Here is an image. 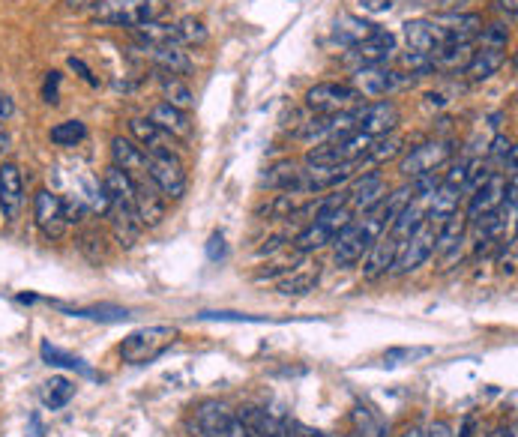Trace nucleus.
<instances>
[{
	"label": "nucleus",
	"instance_id": "20e7f679",
	"mask_svg": "<svg viewBox=\"0 0 518 437\" xmlns=\"http://www.w3.org/2000/svg\"><path fill=\"white\" fill-rule=\"evenodd\" d=\"M174 339H177V330L174 327H165V324L141 327V330L129 333L120 342V360L129 363V366L153 363V360H159L174 345Z\"/></svg>",
	"mask_w": 518,
	"mask_h": 437
},
{
	"label": "nucleus",
	"instance_id": "b1692460",
	"mask_svg": "<svg viewBox=\"0 0 518 437\" xmlns=\"http://www.w3.org/2000/svg\"><path fill=\"white\" fill-rule=\"evenodd\" d=\"M405 42H408V51H417V54H426V57H432L444 45V39H441L432 18L405 21Z\"/></svg>",
	"mask_w": 518,
	"mask_h": 437
},
{
	"label": "nucleus",
	"instance_id": "2f4dec72",
	"mask_svg": "<svg viewBox=\"0 0 518 437\" xmlns=\"http://www.w3.org/2000/svg\"><path fill=\"white\" fill-rule=\"evenodd\" d=\"M72 396H75V384H72L69 378H63V375H57V378H51V381L42 384V405H45L48 411L66 408Z\"/></svg>",
	"mask_w": 518,
	"mask_h": 437
},
{
	"label": "nucleus",
	"instance_id": "f257e3e1",
	"mask_svg": "<svg viewBox=\"0 0 518 437\" xmlns=\"http://www.w3.org/2000/svg\"><path fill=\"white\" fill-rule=\"evenodd\" d=\"M102 189L108 195V216L114 222V234L120 246H132L141 234V219L135 213V198H132V183L120 168H108L102 177Z\"/></svg>",
	"mask_w": 518,
	"mask_h": 437
},
{
	"label": "nucleus",
	"instance_id": "79ce46f5",
	"mask_svg": "<svg viewBox=\"0 0 518 437\" xmlns=\"http://www.w3.org/2000/svg\"><path fill=\"white\" fill-rule=\"evenodd\" d=\"M516 237H510V243H507V249H504V258H501V270L504 273H516Z\"/></svg>",
	"mask_w": 518,
	"mask_h": 437
},
{
	"label": "nucleus",
	"instance_id": "f03ea898",
	"mask_svg": "<svg viewBox=\"0 0 518 437\" xmlns=\"http://www.w3.org/2000/svg\"><path fill=\"white\" fill-rule=\"evenodd\" d=\"M387 231V222H384V213L381 207H375L372 213H363L360 219H351L333 240V258L342 270L348 267H357L366 252L372 249V243Z\"/></svg>",
	"mask_w": 518,
	"mask_h": 437
},
{
	"label": "nucleus",
	"instance_id": "c756f323",
	"mask_svg": "<svg viewBox=\"0 0 518 437\" xmlns=\"http://www.w3.org/2000/svg\"><path fill=\"white\" fill-rule=\"evenodd\" d=\"M147 51H150L153 63H156L162 72H168V75L183 78V75L192 72V60H189V54H186L180 45H159V48H147Z\"/></svg>",
	"mask_w": 518,
	"mask_h": 437
},
{
	"label": "nucleus",
	"instance_id": "09e8293b",
	"mask_svg": "<svg viewBox=\"0 0 518 437\" xmlns=\"http://www.w3.org/2000/svg\"><path fill=\"white\" fill-rule=\"evenodd\" d=\"M288 437H327V435H321V432H315V429H309V426H303V423H288Z\"/></svg>",
	"mask_w": 518,
	"mask_h": 437
},
{
	"label": "nucleus",
	"instance_id": "4be33fe9",
	"mask_svg": "<svg viewBox=\"0 0 518 437\" xmlns=\"http://www.w3.org/2000/svg\"><path fill=\"white\" fill-rule=\"evenodd\" d=\"M150 120H153L168 138H174V141H189L192 132H195V123H192L189 111L174 108V105H168V102H159V105L150 111Z\"/></svg>",
	"mask_w": 518,
	"mask_h": 437
},
{
	"label": "nucleus",
	"instance_id": "dca6fc26",
	"mask_svg": "<svg viewBox=\"0 0 518 437\" xmlns=\"http://www.w3.org/2000/svg\"><path fill=\"white\" fill-rule=\"evenodd\" d=\"M24 207V177L15 162L0 165V216L3 222H15Z\"/></svg>",
	"mask_w": 518,
	"mask_h": 437
},
{
	"label": "nucleus",
	"instance_id": "6e6552de",
	"mask_svg": "<svg viewBox=\"0 0 518 437\" xmlns=\"http://www.w3.org/2000/svg\"><path fill=\"white\" fill-rule=\"evenodd\" d=\"M147 159H150V180L162 192V198L180 201L186 195V168H183L177 150H171V153H147Z\"/></svg>",
	"mask_w": 518,
	"mask_h": 437
},
{
	"label": "nucleus",
	"instance_id": "864d4df0",
	"mask_svg": "<svg viewBox=\"0 0 518 437\" xmlns=\"http://www.w3.org/2000/svg\"><path fill=\"white\" fill-rule=\"evenodd\" d=\"M192 437H204V435H201V432H192Z\"/></svg>",
	"mask_w": 518,
	"mask_h": 437
},
{
	"label": "nucleus",
	"instance_id": "4c0bfd02",
	"mask_svg": "<svg viewBox=\"0 0 518 437\" xmlns=\"http://www.w3.org/2000/svg\"><path fill=\"white\" fill-rule=\"evenodd\" d=\"M177 36H180V45H204L207 42V27H204L201 18L186 15L183 21H177Z\"/></svg>",
	"mask_w": 518,
	"mask_h": 437
},
{
	"label": "nucleus",
	"instance_id": "c85d7f7f",
	"mask_svg": "<svg viewBox=\"0 0 518 437\" xmlns=\"http://www.w3.org/2000/svg\"><path fill=\"white\" fill-rule=\"evenodd\" d=\"M318 282H321L318 264H315V267H312V264H303V267H294V270L279 282V294H282V297H306V294H312V291L318 288Z\"/></svg>",
	"mask_w": 518,
	"mask_h": 437
},
{
	"label": "nucleus",
	"instance_id": "f704fd0d",
	"mask_svg": "<svg viewBox=\"0 0 518 437\" xmlns=\"http://www.w3.org/2000/svg\"><path fill=\"white\" fill-rule=\"evenodd\" d=\"M48 138L57 147H75V144H81L87 138V126L81 120H63V123L51 126Z\"/></svg>",
	"mask_w": 518,
	"mask_h": 437
},
{
	"label": "nucleus",
	"instance_id": "473e14b6",
	"mask_svg": "<svg viewBox=\"0 0 518 437\" xmlns=\"http://www.w3.org/2000/svg\"><path fill=\"white\" fill-rule=\"evenodd\" d=\"M297 174H300V165H297V162H276V165H270V168L264 171L261 186L276 189V192H291Z\"/></svg>",
	"mask_w": 518,
	"mask_h": 437
},
{
	"label": "nucleus",
	"instance_id": "9d476101",
	"mask_svg": "<svg viewBox=\"0 0 518 437\" xmlns=\"http://www.w3.org/2000/svg\"><path fill=\"white\" fill-rule=\"evenodd\" d=\"M195 423H198V432L204 437H249L246 435L243 420H240L228 405H222V402H216V399L198 405Z\"/></svg>",
	"mask_w": 518,
	"mask_h": 437
},
{
	"label": "nucleus",
	"instance_id": "603ef678",
	"mask_svg": "<svg viewBox=\"0 0 518 437\" xmlns=\"http://www.w3.org/2000/svg\"><path fill=\"white\" fill-rule=\"evenodd\" d=\"M402 437H423V429L417 426V423H411V426H405V432Z\"/></svg>",
	"mask_w": 518,
	"mask_h": 437
},
{
	"label": "nucleus",
	"instance_id": "7ed1b4c3",
	"mask_svg": "<svg viewBox=\"0 0 518 437\" xmlns=\"http://www.w3.org/2000/svg\"><path fill=\"white\" fill-rule=\"evenodd\" d=\"M165 0H96L93 3V18L99 24H114V27H141L147 21L162 18Z\"/></svg>",
	"mask_w": 518,
	"mask_h": 437
},
{
	"label": "nucleus",
	"instance_id": "e433bc0d",
	"mask_svg": "<svg viewBox=\"0 0 518 437\" xmlns=\"http://www.w3.org/2000/svg\"><path fill=\"white\" fill-rule=\"evenodd\" d=\"M42 360H45L48 366H60V369H72V372H78V375H84V378H96V372H93L84 360H78V357H72V354H63L60 348L42 345Z\"/></svg>",
	"mask_w": 518,
	"mask_h": 437
},
{
	"label": "nucleus",
	"instance_id": "3c124183",
	"mask_svg": "<svg viewBox=\"0 0 518 437\" xmlns=\"http://www.w3.org/2000/svg\"><path fill=\"white\" fill-rule=\"evenodd\" d=\"M498 9L510 18V21H516L518 15V0H498Z\"/></svg>",
	"mask_w": 518,
	"mask_h": 437
},
{
	"label": "nucleus",
	"instance_id": "cd10ccee",
	"mask_svg": "<svg viewBox=\"0 0 518 437\" xmlns=\"http://www.w3.org/2000/svg\"><path fill=\"white\" fill-rule=\"evenodd\" d=\"M474 57V42H444L432 54V66L441 72H465Z\"/></svg>",
	"mask_w": 518,
	"mask_h": 437
},
{
	"label": "nucleus",
	"instance_id": "aec40b11",
	"mask_svg": "<svg viewBox=\"0 0 518 437\" xmlns=\"http://www.w3.org/2000/svg\"><path fill=\"white\" fill-rule=\"evenodd\" d=\"M399 249H402V243H399L390 231H384V234L372 243V249L366 252L363 279H366V282H375V279L387 276V273L393 270V264H396Z\"/></svg>",
	"mask_w": 518,
	"mask_h": 437
},
{
	"label": "nucleus",
	"instance_id": "49530a36",
	"mask_svg": "<svg viewBox=\"0 0 518 437\" xmlns=\"http://www.w3.org/2000/svg\"><path fill=\"white\" fill-rule=\"evenodd\" d=\"M423 437H456V435H453V429H450V423H447V420H435V423H429V429L423 432Z\"/></svg>",
	"mask_w": 518,
	"mask_h": 437
},
{
	"label": "nucleus",
	"instance_id": "2eb2a0df",
	"mask_svg": "<svg viewBox=\"0 0 518 437\" xmlns=\"http://www.w3.org/2000/svg\"><path fill=\"white\" fill-rule=\"evenodd\" d=\"M33 219H36L39 231H42L45 237H51V240L63 237V231H66V225H69L66 216H63L60 198H57L54 192H48V189H39V192L33 195Z\"/></svg>",
	"mask_w": 518,
	"mask_h": 437
},
{
	"label": "nucleus",
	"instance_id": "1a4fd4ad",
	"mask_svg": "<svg viewBox=\"0 0 518 437\" xmlns=\"http://www.w3.org/2000/svg\"><path fill=\"white\" fill-rule=\"evenodd\" d=\"M432 255H435V225L429 219H423L420 228L402 243V249L396 255V264H393V273L408 276V273L420 270Z\"/></svg>",
	"mask_w": 518,
	"mask_h": 437
},
{
	"label": "nucleus",
	"instance_id": "bb28decb",
	"mask_svg": "<svg viewBox=\"0 0 518 437\" xmlns=\"http://www.w3.org/2000/svg\"><path fill=\"white\" fill-rule=\"evenodd\" d=\"M375 30H378V24L360 18V15H351V12H345V15H339V18L333 21V39H336L339 45H348V48L366 42Z\"/></svg>",
	"mask_w": 518,
	"mask_h": 437
},
{
	"label": "nucleus",
	"instance_id": "8fccbe9b",
	"mask_svg": "<svg viewBox=\"0 0 518 437\" xmlns=\"http://www.w3.org/2000/svg\"><path fill=\"white\" fill-rule=\"evenodd\" d=\"M69 66H72V69H78V72H81V78H84L87 84H96L93 72H90V69H87V66H84V63H81L78 57H69Z\"/></svg>",
	"mask_w": 518,
	"mask_h": 437
},
{
	"label": "nucleus",
	"instance_id": "a878e982",
	"mask_svg": "<svg viewBox=\"0 0 518 437\" xmlns=\"http://www.w3.org/2000/svg\"><path fill=\"white\" fill-rule=\"evenodd\" d=\"M504 63H507V48H486V45H480V48H474V57H471L465 75L474 84H480V81H489L492 75H498Z\"/></svg>",
	"mask_w": 518,
	"mask_h": 437
},
{
	"label": "nucleus",
	"instance_id": "ddd939ff",
	"mask_svg": "<svg viewBox=\"0 0 518 437\" xmlns=\"http://www.w3.org/2000/svg\"><path fill=\"white\" fill-rule=\"evenodd\" d=\"M111 165L120 168V171L129 177V183H144V180H150V159H147V153H144L132 138L117 135V138L111 141Z\"/></svg>",
	"mask_w": 518,
	"mask_h": 437
},
{
	"label": "nucleus",
	"instance_id": "6ab92c4d",
	"mask_svg": "<svg viewBox=\"0 0 518 437\" xmlns=\"http://www.w3.org/2000/svg\"><path fill=\"white\" fill-rule=\"evenodd\" d=\"M465 234H468V219L462 210L450 213L444 222L435 225V252L447 261V258H459L462 246H465Z\"/></svg>",
	"mask_w": 518,
	"mask_h": 437
},
{
	"label": "nucleus",
	"instance_id": "c9c22d12",
	"mask_svg": "<svg viewBox=\"0 0 518 437\" xmlns=\"http://www.w3.org/2000/svg\"><path fill=\"white\" fill-rule=\"evenodd\" d=\"M402 144H405V141H402V135H396V132H390V135H384V138H375L363 162L381 165V162H387V159H396V156L402 153Z\"/></svg>",
	"mask_w": 518,
	"mask_h": 437
},
{
	"label": "nucleus",
	"instance_id": "58836bf2",
	"mask_svg": "<svg viewBox=\"0 0 518 437\" xmlns=\"http://www.w3.org/2000/svg\"><path fill=\"white\" fill-rule=\"evenodd\" d=\"M477 39L486 48H507L510 45V27H504V24H483Z\"/></svg>",
	"mask_w": 518,
	"mask_h": 437
},
{
	"label": "nucleus",
	"instance_id": "5fc2aeb1",
	"mask_svg": "<svg viewBox=\"0 0 518 437\" xmlns=\"http://www.w3.org/2000/svg\"><path fill=\"white\" fill-rule=\"evenodd\" d=\"M345 437H360V435H357V432H351V435H345Z\"/></svg>",
	"mask_w": 518,
	"mask_h": 437
},
{
	"label": "nucleus",
	"instance_id": "72a5a7b5",
	"mask_svg": "<svg viewBox=\"0 0 518 437\" xmlns=\"http://www.w3.org/2000/svg\"><path fill=\"white\" fill-rule=\"evenodd\" d=\"M162 93H165V102L174 105V108L189 111V108L195 105V93H192L189 84H186L183 78H177V75L162 72Z\"/></svg>",
	"mask_w": 518,
	"mask_h": 437
},
{
	"label": "nucleus",
	"instance_id": "4468645a",
	"mask_svg": "<svg viewBox=\"0 0 518 437\" xmlns=\"http://www.w3.org/2000/svg\"><path fill=\"white\" fill-rule=\"evenodd\" d=\"M399 126V108L390 99H378L360 108V120H357V132L366 138H384L390 132H396Z\"/></svg>",
	"mask_w": 518,
	"mask_h": 437
},
{
	"label": "nucleus",
	"instance_id": "37998d69",
	"mask_svg": "<svg viewBox=\"0 0 518 437\" xmlns=\"http://www.w3.org/2000/svg\"><path fill=\"white\" fill-rule=\"evenodd\" d=\"M57 84H60V72H48V78H45V87H42V96H45V102H57Z\"/></svg>",
	"mask_w": 518,
	"mask_h": 437
},
{
	"label": "nucleus",
	"instance_id": "6e6d98bb",
	"mask_svg": "<svg viewBox=\"0 0 518 437\" xmlns=\"http://www.w3.org/2000/svg\"><path fill=\"white\" fill-rule=\"evenodd\" d=\"M327 437H336V435H327Z\"/></svg>",
	"mask_w": 518,
	"mask_h": 437
},
{
	"label": "nucleus",
	"instance_id": "f3484780",
	"mask_svg": "<svg viewBox=\"0 0 518 437\" xmlns=\"http://www.w3.org/2000/svg\"><path fill=\"white\" fill-rule=\"evenodd\" d=\"M444 42H474L483 30V15L477 12H447L432 18Z\"/></svg>",
	"mask_w": 518,
	"mask_h": 437
},
{
	"label": "nucleus",
	"instance_id": "c03bdc74",
	"mask_svg": "<svg viewBox=\"0 0 518 437\" xmlns=\"http://www.w3.org/2000/svg\"><path fill=\"white\" fill-rule=\"evenodd\" d=\"M207 258H210V261L225 258V237H222V234H213V237H210V243H207Z\"/></svg>",
	"mask_w": 518,
	"mask_h": 437
},
{
	"label": "nucleus",
	"instance_id": "f8f14e48",
	"mask_svg": "<svg viewBox=\"0 0 518 437\" xmlns=\"http://www.w3.org/2000/svg\"><path fill=\"white\" fill-rule=\"evenodd\" d=\"M504 189H507V177L504 174H495V171L477 189H471L468 192V210H465L468 225H477L483 216L498 213L504 207Z\"/></svg>",
	"mask_w": 518,
	"mask_h": 437
},
{
	"label": "nucleus",
	"instance_id": "39448f33",
	"mask_svg": "<svg viewBox=\"0 0 518 437\" xmlns=\"http://www.w3.org/2000/svg\"><path fill=\"white\" fill-rule=\"evenodd\" d=\"M360 102H363L360 90L345 81H321L306 90V105L315 114H339V111L357 108Z\"/></svg>",
	"mask_w": 518,
	"mask_h": 437
},
{
	"label": "nucleus",
	"instance_id": "a211bd4d",
	"mask_svg": "<svg viewBox=\"0 0 518 437\" xmlns=\"http://www.w3.org/2000/svg\"><path fill=\"white\" fill-rule=\"evenodd\" d=\"M384 198H387V180L378 171H369L348 192V207H351V213L363 216V213H372L375 207H381Z\"/></svg>",
	"mask_w": 518,
	"mask_h": 437
},
{
	"label": "nucleus",
	"instance_id": "7c9ffc66",
	"mask_svg": "<svg viewBox=\"0 0 518 437\" xmlns=\"http://www.w3.org/2000/svg\"><path fill=\"white\" fill-rule=\"evenodd\" d=\"M138 39L147 42V48H159V45H180V36H177V24H165V21H147L141 27H135Z\"/></svg>",
	"mask_w": 518,
	"mask_h": 437
},
{
	"label": "nucleus",
	"instance_id": "0eeeda50",
	"mask_svg": "<svg viewBox=\"0 0 518 437\" xmlns=\"http://www.w3.org/2000/svg\"><path fill=\"white\" fill-rule=\"evenodd\" d=\"M411 81H414V75L390 69L387 63H381V66H360L357 75H354V87L360 90L363 99H384V96L408 87Z\"/></svg>",
	"mask_w": 518,
	"mask_h": 437
},
{
	"label": "nucleus",
	"instance_id": "412c9836",
	"mask_svg": "<svg viewBox=\"0 0 518 437\" xmlns=\"http://www.w3.org/2000/svg\"><path fill=\"white\" fill-rule=\"evenodd\" d=\"M132 198H135V213L141 219V228H156L165 219V198L153 186V180L132 183Z\"/></svg>",
	"mask_w": 518,
	"mask_h": 437
},
{
	"label": "nucleus",
	"instance_id": "5701e85b",
	"mask_svg": "<svg viewBox=\"0 0 518 437\" xmlns=\"http://www.w3.org/2000/svg\"><path fill=\"white\" fill-rule=\"evenodd\" d=\"M393 51H396V36L390 30H381V27L366 42L351 48V54L360 60V66H381L393 57Z\"/></svg>",
	"mask_w": 518,
	"mask_h": 437
},
{
	"label": "nucleus",
	"instance_id": "423d86ee",
	"mask_svg": "<svg viewBox=\"0 0 518 437\" xmlns=\"http://www.w3.org/2000/svg\"><path fill=\"white\" fill-rule=\"evenodd\" d=\"M357 165H306L300 168L294 186L288 195H321V192H333L342 183H348L354 177Z\"/></svg>",
	"mask_w": 518,
	"mask_h": 437
},
{
	"label": "nucleus",
	"instance_id": "393cba45",
	"mask_svg": "<svg viewBox=\"0 0 518 437\" xmlns=\"http://www.w3.org/2000/svg\"><path fill=\"white\" fill-rule=\"evenodd\" d=\"M129 132H132V141L144 153H171L174 150V138H168L150 117H132Z\"/></svg>",
	"mask_w": 518,
	"mask_h": 437
},
{
	"label": "nucleus",
	"instance_id": "9b49d317",
	"mask_svg": "<svg viewBox=\"0 0 518 437\" xmlns=\"http://www.w3.org/2000/svg\"><path fill=\"white\" fill-rule=\"evenodd\" d=\"M450 162H453V144L450 141H423L402 159V174L417 180V177L441 171Z\"/></svg>",
	"mask_w": 518,
	"mask_h": 437
},
{
	"label": "nucleus",
	"instance_id": "a19ab883",
	"mask_svg": "<svg viewBox=\"0 0 518 437\" xmlns=\"http://www.w3.org/2000/svg\"><path fill=\"white\" fill-rule=\"evenodd\" d=\"M432 351L429 348H396V351H387V357H384V363L387 366H402V363H414L417 357H429Z\"/></svg>",
	"mask_w": 518,
	"mask_h": 437
},
{
	"label": "nucleus",
	"instance_id": "ea45409f",
	"mask_svg": "<svg viewBox=\"0 0 518 437\" xmlns=\"http://www.w3.org/2000/svg\"><path fill=\"white\" fill-rule=\"evenodd\" d=\"M72 315H78V318H93V321H108V324L132 318L126 309H114V306H99V309H72Z\"/></svg>",
	"mask_w": 518,
	"mask_h": 437
},
{
	"label": "nucleus",
	"instance_id": "de8ad7c7",
	"mask_svg": "<svg viewBox=\"0 0 518 437\" xmlns=\"http://www.w3.org/2000/svg\"><path fill=\"white\" fill-rule=\"evenodd\" d=\"M12 114H15V102L6 90H0V123H6Z\"/></svg>",
	"mask_w": 518,
	"mask_h": 437
},
{
	"label": "nucleus",
	"instance_id": "a18cd8bd",
	"mask_svg": "<svg viewBox=\"0 0 518 437\" xmlns=\"http://www.w3.org/2000/svg\"><path fill=\"white\" fill-rule=\"evenodd\" d=\"M396 0H360L363 12H372V15H381V12H390Z\"/></svg>",
	"mask_w": 518,
	"mask_h": 437
}]
</instances>
